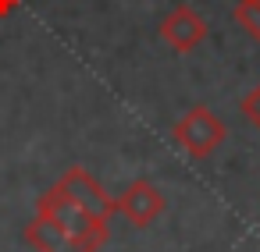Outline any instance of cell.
I'll return each mask as SVG.
<instances>
[{"instance_id": "cell-2", "label": "cell", "mask_w": 260, "mask_h": 252, "mask_svg": "<svg viewBox=\"0 0 260 252\" xmlns=\"http://www.w3.org/2000/svg\"><path fill=\"white\" fill-rule=\"evenodd\" d=\"M228 128L224 121L210 110V107H192L189 114H182L175 124H171V139L192 156V160H207L221 149Z\"/></svg>"}, {"instance_id": "cell-9", "label": "cell", "mask_w": 260, "mask_h": 252, "mask_svg": "<svg viewBox=\"0 0 260 252\" xmlns=\"http://www.w3.org/2000/svg\"><path fill=\"white\" fill-rule=\"evenodd\" d=\"M18 4L22 0H0V18H8L11 11H18Z\"/></svg>"}, {"instance_id": "cell-4", "label": "cell", "mask_w": 260, "mask_h": 252, "mask_svg": "<svg viewBox=\"0 0 260 252\" xmlns=\"http://www.w3.org/2000/svg\"><path fill=\"white\" fill-rule=\"evenodd\" d=\"M61 195H68L72 202H79L82 209H89V213H96V217H104V220H111L118 209H114V199L104 192V185L86 171V167H68L61 178H57V185H54Z\"/></svg>"}, {"instance_id": "cell-7", "label": "cell", "mask_w": 260, "mask_h": 252, "mask_svg": "<svg viewBox=\"0 0 260 252\" xmlns=\"http://www.w3.org/2000/svg\"><path fill=\"white\" fill-rule=\"evenodd\" d=\"M235 22L246 29L253 43H260V0H239L235 4Z\"/></svg>"}, {"instance_id": "cell-5", "label": "cell", "mask_w": 260, "mask_h": 252, "mask_svg": "<svg viewBox=\"0 0 260 252\" xmlns=\"http://www.w3.org/2000/svg\"><path fill=\"white\" fill-rule=\"evenodd\" d=\"M114 209L132 224V227H150L160 213H164V195L153 181L146 178H136L118 199H114Z\"/></svg>"}, {"instance_id": "cell-3", "label": "cell", "mask_w": 260, "mask_h": 252, "mask_svg": "<svg viewBox=\"0 0 260 252\" xmlns=\"http://www.w3.org/2000/svg\"><path fill=\"white\" fill-rule=\"evenodd\" d=\"M210 25L207 18L192 8V4H175L164 18H160V39L175 50V54H192L203 39H207Z\"/></svg>"}, {"instance_id": "cell-1", "label": "cell", "mask_w": 260, "mask_h": 252, "mask_svg": "<svg viewBox=\"0 0 260 252\" xmlns=\"http://www.w3.org/2000/svg\"><path fill=\"white\" fill-rule=\"evenodd\" d=\"M36 213L40 217H47L50 224H57L64 234H72L75 241H86V245H93L96 252L107 245V234H111V220H104V217H96V213H89V209H82L79 202H72L68 195H61L54 185L36 199Z\"/></svg>"}, {"instance_id": "cell-6", "label": "cell", "mask_w": 260, "mask_h": 252, "mask_svg": "<svg viewBox=\"0 0 260 252\" xmlns=\"http://www.w3.org/2000/svg\"><path fill=\"white\" fill-rule=\"evenodd\" d=\"M25 241H29L36 252H96L93 245L75 241L72 234H64L57 224H50V220L40 217V213L25 224Z\"/></svg>"}, {"instance_id": "cell-8", "label": "cell", "mask_w": 260, "mask_h": 252, "mask_svg": "<svg viewBox=\"0 0 260 252\" xmlns=\"http://www.w3.org/2000/svg\"><path fill=\"white\" fill-rule=\"evenodd\" d=\"M242 114H246V121L260 132V82H256V86L242 96Z\"/></svg>"}]
</instances>
